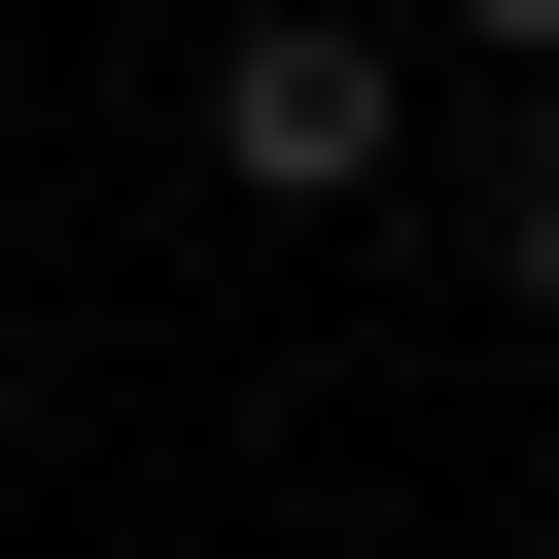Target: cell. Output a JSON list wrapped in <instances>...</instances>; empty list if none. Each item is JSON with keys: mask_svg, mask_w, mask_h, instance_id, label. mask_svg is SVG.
I'll use <instances>...</instances> for the list:
<instances>
[{"mask_svg": "<svg viewBox=\"0 0 559 559\" xmlns=\"http://www.w3.org/2000/svg\"><path fill=\"white\" fill-rule=\"evenodd\" d=\"M454 35H524V70H559V0H454Z\"/></svg>", "mask_w": 559, "mask_h": 559, "instance_id": "obj_3", "label": "cell"}, {"mask_svg": "<svg viewBox=\"0 0 559 559\" xmlns=\"http://www.w3.org/2000/svg\"><path fill=\"white\" fill-rule=\"evenodd\" d=\"M489 280H524V314H559V140H524V175H489Z\"/></svg>", "mask_w": 559, "mask_h": 559, "instance_id": "obj_2", "label": "cell"}, {"mask_svg": "<svg viewBox=\"0 0 559 559\" xmlns=\"http://www.w3.org/2000/svg\"><path fill=\"white\" fill-rule=\"evenodd\" d=\"M384 140H419V70H384V35H314V0H280V35H210V175H245V210H384Z\"/></svg>", "mask_w": 559, "mask_h": 559, "instance_id": "obj_1", "label": "cell"}]
</instances>
